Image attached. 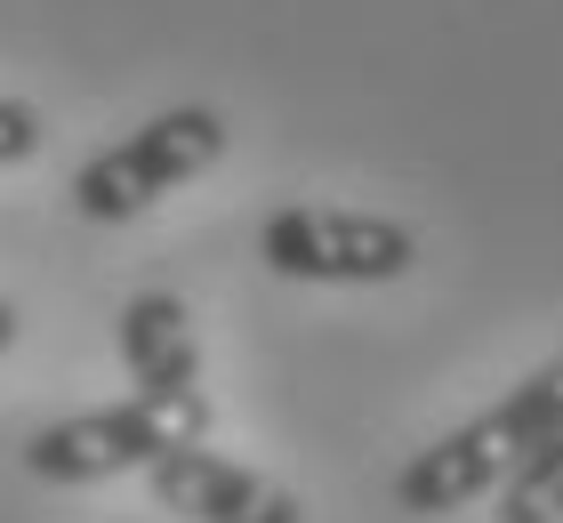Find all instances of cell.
<instances>
[{"label":"cell","mask_w":563,"mask_h":523,"mask_svg":"<svg viewBox=\"0 0 563 523\" xmlns=\"http://www.w3.org/2000/svg\"><path fill=\"white\" fill-rule=\"evenodd\" d=\"M548 435H563V355L540 362L516 395H499L483 418L451 427L443 443H427V451L395 476V515H451V508L483 500V491Z\"/></svg>","instance_id":"6da1fadb"},{"label":"cell","mask_w":563,"mask_h":523,"mask_svg":"<svg viewBox=\"0 0 563 523\" xmlns=\"http://www.w3.org/2000/svg\"><path fill=\"white\" fill-rule=\"evenodd\" d=\"M218 153H225V121L210 105H169V113H153L145 129H130L121 145L89 153V162L73 170L65 201L81 209L89 226H121V218H137V209H153L162 194H177L186 177H201Z\"/></svg>","instance_id":"7a4b0ae2"},{"label":"cell","mask_w":563,"mask_h":523,"mask_svg":"<svg viewBox=\"0 0 563 523\" xmlns=\"http://www.w3.org/2000/svg\"><path fill=\"white\" fill-rule=\"evenodd\" d=\"M258 258L282 282H402L419 266V233L371 209H322V201H290L258 226Z\"/></svg>","instance_id":"3957f363"},{"label":"cell","mask_w":563,"mask_h":523,"mask_svg":"<svg viewBox=\"0 0 563 523\" xmlns=\"http://www.w3.org/2000/svg\"><path fill=\"white\" fill-rule=\"evenodd\" d=\"M121 362L137 379V403H153L186 443L210 435V395H201V338L194 306L169 291H137L121 306Z\"/></svg>","instance_id":"277c9868"},{"label":"cell","mask_w":563,"mask_h":523,"mask_svg":"<svg viewBox=\"0 0 563 523\" xmlns=\"http://www.w3.org/2000/svg\"><path fill=\"white\" fill-rule=\"evenodd\" d=\"M177 435L153 403H106V411H73V418H48V427L24 443V467L41 483H106V476H145L162 451H177Z\"/></svg>","instance_id":"5b68a950"},{"label":"cell","mask_w":563,"mask_h":523,"mask_svg":"<svg viewBox=\"0 0 563 523\" xmlns=\"http://www.w3.org/2000/svg\"><path fill=\"white\" fill-rule=\"evenodd\" d=\"M145 483H153V500L169 515H186V523H306L290 483H274L242 459H218V451H201V443L162 451L145 467Z\"/></svg>","instance_id":"8992f818"},{"label":"cell","mask_w":563,"mask_h":523,"mask_svg":"<svg viewBox=\"0 0 563 523\" xmlns=\"http://www.w3.org/2000/svg\"><path fill=\"white\" fill-rule=\"evenodd\" d=\"M492 491H499V515L492 523H563V435L531 443Z\"/></svg>","instance_id":"52a82bcc"},{"label":"cell","mask_w":563,"mask_h":523,"mask_svg":"<svg viewBox=\"0 0 563 523\" xmlns=\"http://www.w3.org/2000/svg\"><path fill=\"white\" fill-rule=\"evenodd\" d=\"M41 153V113L24 97H0V170L9 162H33Z\"/></svg>","instance_id":"ba28073f"},{"label":"cell","mask_w":563,"mask_h":523,"mask_svg":"<svg viewBox=\"0 0 563 523\" xmlns=\"http://www.w3.org/2000/svg\"><path fill=\"white\" fill-rule=\"evenodd\" d=\"M9 347H16V306L0 298V355H9Z\"/></svg>","instance_id":"9c48e42d"}]
</instances>
